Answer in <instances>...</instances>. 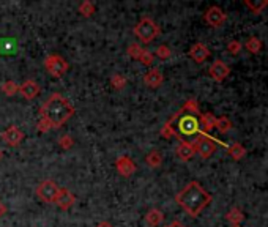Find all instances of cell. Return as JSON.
<instances>
[{
    "mask_svg": "<svg viewBox=\"0 0 268 227\" xmlns=\"http://www.w3.org/2000/svg\"><path fill=\"white\" fill-rule=\"evenodd\" d=\"M74 106L60 93L49 96L45 104L40 108V120L37 130L40 133H47L49 130H59L74 115Z\"/></svg>",
    "mask_w": 268,
    "mask_h": 227,
    "instance_id": "1",
    "label": "cell"
},
{
    "mask_svg": "<svg viewBox=\"0 0 268 227\" xmlns=\"http://www.w3.org/2000/svg\"><path fill=\"white\" fill-rule=\"evenodd\" d=\"M211 201H213V196L196 180L189 182L186 186L175 196V202L191 218L199 216L211 204Z\"/></svg>",
    "mask_w": 268,
    "mask_h": 227,
    "instance_id": "2",
    "label": "cell"
},
{
    "mask_svg": "<svg viewBox=\"0 0 268 227\" xmlns=\"http://www.w3.org/2000/svg\"><path fill=\"white\" fill-rule=\"evenodd\" d=\"M201 123H199V115H193L185 111L175 112L171 117V120L161 128V136L166 139L177 137L179 140H188L189 137L201 136Z\"/></svg>",
    "mask_w": 268,
    "mask_h": 227,
    "instance_id": "3",
    "label": "cell"
},
{
    "mask_svg": "<svg viewBox=\"0 0 268 227\" xmlns=\"http://www.w3.org/2000/svg\"><path fill=\"white\" fill-rule=\"evenodd\" d=\"M159 33H161V28L152 18H142L134 25V35H136L140 40V43H144V45H149L155 38H158Z\"/></svg>",
    "mask_w": 268,
    "mask_h": 227,
    "instance_id": "4",
    "label": "cell"
},
{
    "mask_svg": "<svg viewBox=\"0 0 268 227\" xmlns=\"http://www.w3.org/2000/svg\"><path fill=\"white\" fill-rule=\"evenodd\" d=\"M45 68L52 77H57L59 79V77H62L67 73L69 65H68V62L63 59V57H60L59 54H51L45 59Z\"/></svg>",
    "mask_w": 268,
    "mask_h": 227,
    "instance_id": "5",
    "label": "cell"
},
{
    "mask_svg": "<svg viewBox=\"0 0 268 227\" xmlns=\"http://www.w3.org/2000/svg\"><path fill=\"white\" fill-rule=\"evenodd\" d=\"M196 153L201 156L202 159H208L211 155L216 150V140L213 137H210L208 134H201L194 140Z\"/></svg>",
    "mask_w": 268,
    "mask_h": 227,
    "instance_id": "6",
    "label": "cell"
},
{
    "mask_svg": "<svg viewBox=\"0 0 268 227\" xmlns=\"http://www.w3.org/2000/svg\"><path fill=\"white\" fill-rule=\"evenodd\" d=\"M59 193V186L52 180H45L37 186V196L45 204H52Z\"/></svg>",
    "mask_w": 268,
    "mask_h": 227,
    "instance_id": "7",
    "label": "cell"
},
{
    "mask_svg": "<svg viewBox=\"0 0 268 227\" xmlns=\"http://www.w3.org/2000/svg\"><path fill=\"white\" fill-rule=\"evenodd\" d=\"M203 21L213 28H218V27H223L225 24V21H227V14H225L220 6H210V8L205 11L203 14Z\"/></svg>",
    "mask_w": 268,
    "mask_h": 227,
    "instance_id": "8",
    "label": "cell"
},
{
    "mask_svg": "<svg viewBox=\"0 0 268 227\" xmlns=\"http://www.w3.org/2000/svg\"><path fill=\"white\" fill-rule=\"evenodd\" d=\"M208 74L215 82H223L227 79V76L230 74V67L223 60H215L208 69Z\"/></svg>",
    "mask_w": 268,
    "mask_h": 227,
    "instance_id": "9",
    "label": "cell"
},
{
    "mask_svg": "<svg viewBox=\"0 0 268 227\" xmlns=\"http://www.w3.org/2000/svg\"><path fill=\"white\" fill-rule=\"evenodd\" d=\"M0 136H2V139L10 147H18L21 142L24 140V133L21 131L18 126H15V125H11V126L6 128V130L2 134H0Z\"/></svg>",
    "mask_w": 268,
    "mask_h": 227,
    "instance_id": "10",
    "label": "cell"
},
{
    "mask_svg": "<svg viewBox=\"0 0 268 227\" xmlns=\"http://www.w3.org/2000/svg\"><path fill=\"white\" fill-rule=\"evenodd\" d=\"M74 202H76V197L71 194V191L67 188H59V193L54 204L57 205L60 210H69L74 205Z\"/></svg>",
    "mask_w": 268,
    "mask_h": 227,
    "instance_id": "11",
    "label": "cell"
},
{
    "mask_svg": "<svg viewBox=\"0 0 268 227\" xmlns=\"http://www.w3.org/2000/svg\"><path fill=\"white\" fill-rule=\"evenodd\" d=\"M115 169L117 172L122 175V177H131L134 172H136V164H134V161L130 158V156H120L115 161Z\"/></svg>",
    "mask_w": 268,
    "mask_h": 227,
    "instance_id": "12",
    "label": "cell"
},
{
    "mask_svg": "<svg viewBox=\"0 0 268 227\" xmlns=\"http://www.w3.org/2000/svg\"><path fill=\"white\" fill-rule=\"evenodd\" d=\"M175 155L179 156L181 161H189L196 155L194 140H180L177 148H175Z\"/></svg>",
    "mask_w": 268,
    "mask_h": 227,
    "instance_id": "13",
    "label": "cell"
},
{
    "mask_svg": "<svg viewBox=\"0 0 268 227\" xmlns=\"http://www.w3.org/2000/svg\"><path fill=\"white\" fill-rule=\"evenodd\" d=\"M163 82H164V76L159 68H150L144 74V84L150 89H158Z\"/></svg>",
    "mask_w": 268,
    "mask_h": 227,
    "instance_id": "14",
    "label": "cell"
},
{
    "mask_svg": "<svg viewBox=\"0 0 268 227\" xmlns=\"http://www.w3.org/2000/svg\"><path fill=\"white\" fill-rule=\"evenodd\" d=\"M189 57H191V60H194L196 63H203L210 57V49L207 47V45H203V43H196V45H193L191 49H189Z\"/></svg>",
    "mask_w": 268,
    "mask_h": 227,
    "instance_id": "15",
    "label": "cell"
},
{
    "mask_svg": "<svg viewBox=\"0 0 268 227\" xmlns=\"http://www.w3.org/2000/svg\"><path fill=\"white\" fill-rule=\"evenodd\" d=\"M19 93L25 99H33V98H37L40 93V85L35 81L29 79V81H25L19 85Z\"/></svg>",
    "mask_w": 268,
    "mask_h": 227,
    "instance_id": "16",
    "label": "cell"
},
{
    "mask_svg": "<svg viewBox=\"0 0 268 227\" xmlns=\"http://www.w3.org/2000/svg\"><path fill=\"white\" fill-rule=\"evenodd\" d=\"M199 123H201V130L202 134H208L210 131H213L216 128V117L211 112H205L199 115Z\"/></svg>",
    "mask_w": 268,
    "mask_h": 227,
    "instance_id": "17",
    "label": "cell"
},
{
    "mask_svg": "<svg viewBox=\"0 0 268 227\" xmlns=\"http://www.w3.org/2000/svg\"><path fill=\"white\" fill-rule=\"evenodd\" d=\"M145 221H147V224H149L150 227H158L161 223L164 221L163 211L158 210V208L149 210V211H147V215H145Z\"/></svg>",
    "mask_w": 268,
    "mask_h": 227,
    "instance_id": "18",
    "label": "cell"
},
{
    "mask_svg": "<svg viewBox=\"0 0 268 227\" xmlns=\"http://www.w3.org/2000/svg\"><path fill=\"white\" fill-rule=\"evenodd\" d=\"M245 49L248 51L249 54L252 55H257L262 52V49H264V43L262 40H259L257 37H251L248 41L245 43Z\"/></svg>",
    "mask_w": 268,
    "mask_h": 227,
    "instance_id": "19",
    "label": "cell"
},
{
    "mask_svg": "<svg viewBox=\"0 0 268 227\" xmlns=\"http://www.w3.org/2000/svg\"><path fill=\"white\" fill-rule=\"evenodd\" d=\"M225 219L232 224V226H240L243 223V219H245V215H243V211L240 210L238 207H232L227 213H225Z\"/></svg>",
    "mask_w": 268,
    "mask_h": 227,
    "instance_id": "20",
    "label": "cell"
},
{
    "mask_svg": "<svg viewBox=\"0 0 268 227\" xmlns=\"http://www.w3.org/2000/svg\"><path fill=\"white\" fill-rule=\"evenodd\" d=\"M243 5L252 14H260L268 6V0H256V2H252V0H245Z\"/></svg>",
    "mask_w": 268,
    "mask_h": 227,
    "instance_id": "21",
    "label": "cell"
},
{
    "mask_svg": "<svg viewBox=\"0 0 268 227\" xmlns=\"http://www.w3.org/2000/svg\"><path fill=\"white\" fill-rule=\"evenodd\" d=\"M227 153L232 159H235V161H240V159H243L245 158V155H246V148L240 144V142H235V144H232L227 147Z\"/></svg>",
    "mask_w": 268,
    "mask_h": 227,
    "instance_id": "22",
    "label": "cell"
},
{
    "mask_svg": "<svg viewBox=\"0 0 268 227\" xmlns=\"http://www.w3.org/2000/svg\"><path fill=\"white\" fill-rule=\"evenodd\" d=\"M145 162H147V166L152 167V169H156L163 164V156H161L159 150H152L149 155L145 156Z\"/></svg>",
    "mask_w": 268,
    "mask_h": 227,
    "instance_id": "23",
    "label": "cell"
},
{
    "mask_svg": "<svg viewBox=\"0 0 268 227\" xmlns=\"http://www.w3.org/2000/svg\"><path fill=\"white\" fill-rule=\"evenodd\" d=\"M232 126H234V125H232L229 117L223 115V117H218L216 118V130L220 131L221 134H227L232 130Z\"/></svg>",
    "mask_w": 268,
    "mask_h": 227,
    "instance_id": "24",
    "label": "cell"
},
{
    "mask_svg": "<svg viewBox=\"0 0 268 227\" xmlns=\"http://www.w3.org/2000/svg\"><path fill=\"white\" fill-rule=\"evenodd\" d=\"M0 90H2L6 96H13L19 91V84H16L15 81H6L0 85Z\"/></svg>",
    "mask_w": 268,
    "mask_h": 227,
    "instance_id": "25",
    "label": "cell"
},
{
    "mask_svg": "<svg viewBox=\"0 0 268 227\" xmlns=\"http://www.w3.org/2000/svg\"><path fill=\"white\" fill-rule=\"evenodd\" d=\"M95 10H96V8H95V5L91 3L90 0H84V2H82L79 6H77V11H79L84 18H90L91 14L95 13Z\"/></svg>",
    "mask_w": 268,
    "mask_h": 227,
    "instance_id": "26",
    "label": "cell"
},
{
    "mask_svg": "<svg viewBox=\"0 0 268 227\" xmlns=\"http://www.w3.org/2000/svg\"><path fill=\"white\" fill-rule=\"evenodd\" d=\"M181 111H185L188 114H193V115H201V109H199V104H197V101L194 98L188 99V101L183 104Z\"/></svg>",
    "mask_w": 268,
    "mask_h": 227,
    "instance_id": "27",
    "label": "cell"
},
{
    "mask_svg": "<svg viewBox=\"0 0 268 227\" xmlns=\"http://www.w3.org/2000/svg\"><path fill=\"white\" fill-rule=\"evenodd\" d=\"M155 54H156V57H158V59H161V60H167V59H171V57H172L171 47L166 46V45L158 46L156 51H155Z\"/></svg>",
    "mask_w": 268,
    "mask_h": 227,
    "instance_id": "28",
    "label": "cell"
},
{
    "mask_svg": "<svg viewBox=\"0 0 268 227\" xmlns=\"http://www.w3.org/2000/svg\"><path fill=\"white\" fill-rule=\"evenodd\" d=\"M111 85L115 90H123L126 85V79L123 77V74H114L111 77Z\"/></svg>",
    "mask_w": 268,
    "mask_h": 227,
    "instance_id": "29",
    "label": "cell"
},
{
    "mask_svg": "<svg viewBox=\"0 0 268 227\" xmlns=\"http://www.w3.org/2000/svg\"><path fill=\"white\" fill-rule=\"evenodd\" d=\"M142 51H144V47H140V45H137V43H133V45H130L128 49H126L128 55L134 60H139V57H140V54H142Z\"/></svg>",
    "mask_w": 268,
    "mask_h": 227,
    "instance_id": "30",
    "label": "cell"
},
{
    "mask_svg": "<svg viewBox=\"0 0 268 227\" xmlns=\"http://www.w3.org/2000/svg\"><path fill=\"white\" fill-rule=\"evenodd\" d=\"M242 43H240L238 40H232V41H229L227 43V52L232 55V57H235V55H238L240 54V51H242Z\"/></svg>",
    "mask_w": 268,
    "mask_h": 227,
    "instance_id": "31",
    "label": "cell"
},
{
    "mask_svg": "<svg viewBox=\"0 0 268 227\" xmlns=\"http://www.w3.org/2000/svg\"><path fill=\"white\" fill-rule=\"evenodd\" d=\"M139 62L144 63L145 67H152L153 65V54L149 51V49H144L142 54H140V57H139Z\"/></svg>",
    "mask_w": 268,
    "mask_h": 227,
    "instance_id": "32",
    "label": "cell"
},
{
    "mask_svg": "<svg viewBox=\"0 0 268 227\" xmlns=\"http://www.w3.org/2000/svg\"><path fill=\"white\" fill-rule=\"evenodd\" d=\"M73 144H74V140L69 134H65V136H62L59 139V145H60V148H63V150H69V148L73 147Z\"/></svg>",
    "mask_w": 268,
    "mask_h": 227,
    "instance_id": "33",
    "label": "cell"
},
{
    "mask_svg": "<svg viewBox=\"0 0 268 227\" xmlns=\"http://www.w3.org/2000/svg\"><path fill=\"white\" fill-rule=\"evenodd\" d=\"M167 227H186L185 224H183L181 221H177V219H175V221H172L171 224H169Z\"/></svg>",
    "mask_w": 268,
    "mask_h": 227,
    "instance_id": "34",
    "label": "cell"
},
{
    "mask_svg": "<svg viewBox=\"0 0 268 227\" xmlns=\"http://www.w3.org/2000/svg\"><path fill=\"white\" fill-rule=\"evenodd\" d=\"M96 227H114V226H112L109 221H103V223H100V224H96Z\"/></svg>",
    "mask_w": 268,
    "mask_h": 227,
    "instance_id": "35",
    "label": "cell"
},
{
    "mask_svg": "<svg viewBox=\"0 0 268 227\" xmlns=\"http://www.w3.org/2000/svg\"><path fill=\"white\" fill-rule=\"evenodd\" d=\"M5 213H6V207H5V205H3L2 202H0V218H2V216L5 215Z\"/></svg>",
    "mask_w": 268,
    "mask_h": 227,
    "instance_id": "36",
    "label": "cell"
},
{
    "mask_svg": "<svg viewBox=\"0 0 268 227\" xmlns=\"http://www.w3.org/2000/svg\"><path fill=\"white\" fill-rule=\"evenodd\" d=\"M0 158H2V150H0Z\"/></svg>",
    "mask_w": 268,
    "mask_h": 227,
    "instance_id": "37",
    "label": "cell"
},
{
    "mask_svg": "<svg viewBox=\"0 0 268 227\" xmlns=\"http://www.w3.org/2000/svg\"><path fill=\"white\" fill-rule=\"evenodd\" d=\"M232 227H240V226H232Z\"/></svg>",
    "mask_w": 268,
    "mask_h": 227,
    "instance_id": "38",
    "label": "cell"
}]
</instances>
